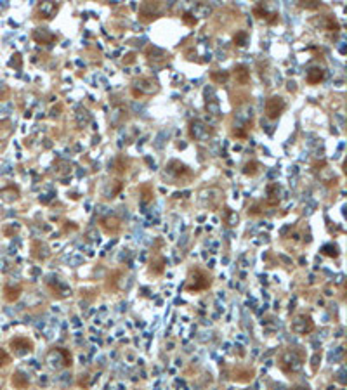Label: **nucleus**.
Masks as SVG:
<instances>
[{
    "label": "nucleus",
    "instance_id": "1",
    "mask_svg": "<svg viewBox=\"0 0 347 390\" xmlns=\"http://www.w3.org/2000/svg\"><path fill=\"white\" fill-rule=\"evenodd\" d=\"M278 364L285 373H297L304 364V354L299 349H286L281 352Z\"/></svg>",
    "mask_w": 347,
    "mask_h": 390
},
{
    "label": "nucleus",
    "instance_id": "2",
    "mask_svg": "<svg viewBox=\"0 0 347 390\" xmlns=\"http://www.w3.org/2000/svg\"><path fill=\"white\" fill-rule=\"evenodd\" d=\"M210 285H212V278H210L209 272H205L203 269H193L184 288H186V291H191V293H198V291L210 288Z\"/></svg>",
    "mask_w": 347,
    "mask_h": 390
},
{
    "label": "nucleus",
    "instance_id": "3",
    "mask_svg": "<svg viewBox=\"0 0 347 390\" xmlns=\"http://www.w3.org/2000/svg\"><path fill=\"white\" fill-rule=\"evenodd\" d=\"M47 364L52 369H63L71 364V355L65 349H52L47 354Z\"/></svg>",
    "mask_w": 347,
    "mask_h": 390
},
{
    "label": "nucleus",
    "instance_id": "4",
    "mask_svg": "<svg viewBox=\"0 0 347 390\" xmlns=\"http://www.w3.org/2000/svg\"><path fill=\"white\" fill-rule=\"evenodd\" d=\"M312 329H314V321L311 319V316H305V314L295 317V321L292 323V331L299 333V335H307Z\"/></svg>",
    "mask_w": 347,
    "mask_h": 390
},
{
    "label": "nucleus",
    "instance_id": "5",
    "mask_svg": "<svg viewBox=\"0 0 347 390\" xmlns=\"http://www.w3.org/2000/svg\"><path fill=\"white\" fill-rule=\"evenodd\" d=\"M11 349L16 352L18 355L30 354L33 350V342L26 338V336H16V338L11 340Z\"/></svg>",
    "mask_w": 347,
    "mask_h": 390
},
{
    "label": "nucleus",
    "instance_id": "6",
    "mask_svg": "<svg viewBox=\"0 0 347 390\" xmlns=\"http://www.w3.org/2000/svg\"><path fill=\"white\" fill-rule=\"evenodd\" d=\"M285 109V101L281 97H269L266 103V115L269 116L271 120L278 118L281 115V111Z\"/></svg>",
    "mask_w": 347,
    "mask_h": 390
},
{
    "label": "nucleus",
    "instance_id": "7",
    "mask_svg": "<svg viewBox=\"0 0 347 390\" xmlns=\"http://www.w3.org/2000/svg\"><path fill=\"white\" fill-rule=\"evenodd\" d=\"M13 385L18 388H26L30 385V380H28L26 374H23L21 371H18V373L13 374Z\"/></svg>",
    "mask_w": 347,
    "mask_h": 390
},
{
    "label": "nucleus",
    "instance_id": "8",
    "mask_svg": "<svg viewBox=\"0 0 347 390\" xmlns=\"http://www.w3.org/2000/svg\"><path fill=\"white\" fill-rule=\"evenodd\" d=\"M6 300L7 302H16L18 298H20V293H21V286H16V288H13V286H6Z\"/></svg>",
    "mask_w": 347,
    "mask_h": 390
},
{
    "label": "nucleus",
    "instance_id": "9",
    "mask_svg": "<svg viewBox=\"0 0 347 390\" xmlns=\"http://www.w3.org/2000/svg\"><path fill=\"white\" fill-rule=\"evenodd\" d=\"M323 77H325V73H323L321 70H318V68H314V70H311V71H309V73H307V82L314 85V83L321 82V80H323Z\"/></svg>",
    "mask_w": 347,
    "mask_h": 390
},
{
    "label": "nucleus",
    "instance_id": "10",
    "mask_svg": "<svg viewBox=\"0 0 347 390\" xmlns=\"http://www.w3.org/2000/svg\"><path fill=\"white\" fill-rule=\"evenodd\" d=\"M235 71H236V77H238L240 83H247V82H248V78H250V73L247 71V68H245V66H238Z\"/></svg>",
    "mask_w": 347,
    "mask_h": 390
},
{
    "label": "nucleus",
    "instance_id": "11",
    "mask_svg": "<svg viewBox=\"0 0 347 390\" xmlns=\"http://www.w3.org/2000/svg\"><path fill=\"white\" fill-rule=\"evenodd\" d=\"M11 362V355L4 349H0V366H7Z\"/></svg>",
    "mask_w": 347,
    "mask_h": 390
},
{
    "label": "nucleus",
    "instance_id": "12",
    "mask_svg": "<svg viewBox=\"0 0 347 390\" xmlns=\"http://www.w3.org/2000/svg\"><path fill=\"white\" fill-rule=\"evenodd\" d=\"M0 385H2V378H0Z\"/></svg>",
    "mask_w": 347,
    "mask_h": 390
}]
</instances>
